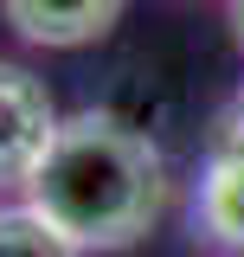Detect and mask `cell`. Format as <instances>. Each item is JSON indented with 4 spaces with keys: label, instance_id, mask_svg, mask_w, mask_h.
<instances>
[{
    "label": "cell",
    "instance_id": "277c9868",
    "mask_svg": "<svg viewBox=\"0 0 244 257\" xmlns=\"http://www.w3.org/2000/svg\"><path fill=\"white\" fill-rule=\"evenodd\" d=\"M193 225L212 251L244 257V142L218 148L199 167V193H193Z\"/></svg>",
    "mask_w": 244,
    "mask_h": 257
},
{
    "label": "cell",
    "instance_id": "3957f363",
    "mask_svg": "<svg viewBox=\"0 0 244 257\" xmlns=\"http://www.w3.org/2000/svg\"><path fill=\"white\" fill-rule=\"evenodd\" d=\"M122 13H129V0H0L7 32L39 52H84L116 32Z\"/></svg>",
    "mask_w": 244,
    "mask_h": 257
},
{
    "label": "cell",
    "instance_id": "7a4b0ae2",
    "mask_svg": "<svg viewBox=\"0 0 244 257\" xmlns=\"http://www.w3.org/2000/svg\"><path fill=\"white\" fill-rule=\"evenodd\" d=\"M58 122L64 116L52 103V90H45V77L0 58V187H26L32 180V167L45 161Z\"/></svg>",
    "mask_w": 244,
    "mask_h": 257
},
{
    "label": "cell",
    "instance_id": "6da1fadb",
    "mask_svg": "<svg viewBox=\"0 0 244 257\" xmlns=\"http://www.w3.org/2000/svg\"><path fill=\"white\" fill-rule=\"evenodd\" d=\"M167 155L148 142V128H135L116 109H77L58 122L20 199L45 212L71 244L103 257L142 244L167 212Z\"/></svg>",
    "mask_w": 244,
    "mask_h": 257
},
{
    "label": "cell",
    "instance_id": "5b68a950",
    "mask_svg": "<svg viewBox=\"0 0 244 257\" xmlns=\"http://www.w3.org/2000/svg\"><path fill=\"white\" fill-rule=\"evenodd\" d=\"M0 257H90V251L71 244L45 212L20 199V206H0Z\"/></svg>",
    "mask_w": 244,
    "mask_h": 257
},
{
    "label": "cell",
    "instance_id": "8992f818",
    "mask_svg": "<svg viewBox=\"0 0 244 257\" xmlns=\"http://www.w3.org/2000/svg\"><path fill=\"white\" fill-rule=\"evenodd\" d=\"M225 128H231V142H244V90L231 96V116H225Z\"/></svg>",
    "mask_w": 244,
    "mask_h": 257
},
{
    "label": "cell",
    "instance_id": "52a82bcc",
    "mask_svg": "<svg viewBox=\"0 0 244 257\" xmlns=\"http://www.w3.org/2000/svg\"><path fill=\"white\" fill-rule=\"evenodd\" d=\"M231 7V32H238V45H244V0H225Z\"/></svg>",
    "mask_w": 244,
    "mask_h": 257
}]
</instances>
